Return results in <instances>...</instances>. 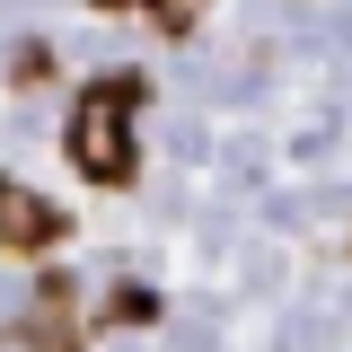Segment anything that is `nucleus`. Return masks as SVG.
Segmentation results:
<instances>
[{
	"mask_svg": "<svg viewBox=\"0 0 352 352\" xmlns=\"http://www.w3.org/2000/svg\"><path fill=\"white\" fill-rule=\"evenodd\" d=\"M132 115H141V80H97L71 106V168L88 176V185H124L132 176Z\"/></svg>",
	"mask_w": 352,
	"mask_h": 352,
	"instance_id": "nucleus-1",
	"label": "nucleus"
},
{
	"mask_svg": "<svg viewBox=\"0 0 352 352\" xmlns=\"http://www.w3.org/2000/svg\"><path fill=\"white\" fill-rule=\"evenodd\" d=\"M62 229L71 220L44 203L36 185H18V176H0V247H18V256H36V247H62Z\"/></svg>",
	"mask_w": 352,
	"mask_h": 352,
	"instance_id": "nucleus-2",
	"label": "nucleus"
},
{
	"mask_svg": "<svg viewBox=\"0 0 352 352\" xmlns=\"http://www.w3.org/2000/svg\"><path fill=\"white\" fill-rule=\"evenodd\" d=\"M27 335H36V352H80V300H71V282H44L36 291Z\"/></svg>",
	"mask_w": 352,
	"mask_h": 352,
	"instance_id": "nucleus-3",
	"label": "nucleus"
},
{
	"mask_svg": "<svg viewBox=\"0 0 352 352\" xmlns=\"http://www.w3.org/2000/svg\"><path fill=\"white\" fill-rule=\"evenodd\" d=\"M194 9H203V0H150V18H159L168 36H176V27H194Z\"/></svg>",
	"mask_w": 352,
	"mask_h": 352,
	"instance_id": "nucleus-4",
	"label": "nucleus"
}]
</instances>
